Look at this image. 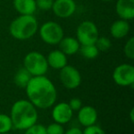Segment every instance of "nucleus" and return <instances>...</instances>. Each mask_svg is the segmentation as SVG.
<instances>
[{
  "label": "nucleus",
  "mask_w": 134,
  "mask_h": 134,
  "mask_svg": "<svg viewBox=\"0 0 134 134\" xmlns=\"http://www.w3.org/2000/svg\"><path fill=\"white\" fill-rule=\"evenodd\" d=\"M25 88L29 100L37 109H49L57 99L55 86L45 75L32 77Z\"/></svg>",
  "instance_id": "nucleus-1"
},
{
  "label": "nucleus",
  "mask_w": 134,
  "mask_h": 134,
  "mask_svg": "<svg viewBox=\"0 0 134 134\" xmlns=\"http://www.w3.org/2000/svg\"><path fill=\"white\" fill-rule=\"evenodd\" d=\"M9 116L12 120L13 127L19 131H25L34 125L39 119L37 108L27 99L17 100L11 107Z\"/></svg>",
  "instance_id": "nucleus-2"
},
{
  "label": "nucleus",
  "mask_w": 134,
  "mask_h": 134,
  "mask_svg": "<svg viewBox=\"0 0 134 134\" xmlns=\"http://www.w3.org/2000/svg\"><path fill=\"white\" fill-rule=\"evenodd\" d=\"M39 29V24L33 15H20L9 25V33L18 40L31 38Z\"/></svg>",
  "instance_id": "nucleus-3"
},
{
  "label": "nucleus",
  "mask_w": 134,
  "mask_h": 134,
  "mask_svg": "<svg viewBox=\"0 0 134 134\" xmlns=\"http://www.w3.org/2000/svg\"><path fill=\"white\" fill-rule=\"evenodd\" d=\"M23 65L32 77L45 75L49 69L46 57L38 51H31L26 55Z\"/></svg>",
  "instance_id": "nucleus-4"
},
{
  "label": "nucleus",
  "mask_w": 134,
  "mask_h": 134,
  "mask_svg": "<svg viewBox=\"0 0 134 134\" xmlns=\"http://www.w3.org/2000/svg\"><path fill=\"white\" fill-rule=\"evenodd\" d=\"M39 33L43 42L49 45H58L64 37L63 27L54 21H48L42 24L39 29Z\"/></svg>",
  "instance_id": "nucleus-5"
},
{
  "label": "nucleus",
  "mask_w": 134,
  "mask_h": 134,
  "mask_svg": "<svg viewBox=\"0 0 134 134\" xmlns=\"http://www.w3.org/2000/svg\"><path fill=\"white\" fill-rule=\"evenodd\" d=\"M98 37V29L93 21L85 20L77 27L76 39L80 45H94Z\"/></svg>",
  "instance_id": "nucleus-6"
},
{
  "label": "nucleus",
  "mask_w": 134,
  "mask_h": 134,
  "mask_svg": "<svg viewBox=\"0 0 134 134\" xmlns=\"http://www.w3.org/2000/svg\"><path fill=\"white\" fill-rule=\"evenodd\" d=\"M112 78L117 85L121 87L133 86L134 67L131 64H120L115 68Z\"/></svg>",
  "instance_id": "nucleus-7"
},
{
  "label": "nucleus",
  "mask_w": 134,
  "mask_h": 134,
  "mask_svg": "<svg viewBox=\"0 0 134 134\" xmlns=\"http://www.w3.org/2000/svg\"><path fill=\"white\" fill-rule=\"evenodd\" d=\"M59 77L63 86L68 90H75L78 88L82 82V77L78 69L68 64L60 69Z\"/></svg>",
  "instance_id": "nucleus-8"
},
{
  "label": "nucleus",
  "mask_w": 134,
  "mask_h": 134,
  "mask_svg": "<svg viewBox=\"0 0 134 134\" xmlns=\"http://www.w3.org/2000/svg\"><path fill=\"white\" fill-rule=\"evenodd\" d=\"M52 10L60 18H68L75 14L76 4L73 0H54Z\"/></svg>",
  "instance_id": "nucleus-9"
},
{
  "label": "nucleus",
  "mask_w": 134,
  "mask_h": 134,
  "mask_svg": "<svg viewBox=\"0 0 134 134\" xmlns=\"http://www.w3.org/2000/svg\"><path fill=\"white\" fill-rule=\"evenodd\" d=\"M73 109L66 102H60L53 107L52 111V117L54 122L60 124H65L71 120L73 117Z\"/></svg>",
  "instance_id": "nucleus-10"
},
{
  "label": "nucleus",
  "mask_w": 134,
  "mask_h": 134,
  "mask_svg": "<svg viewBox=\"0 0 134 134\" xmlns=\"http://www.w3.org/2000/svg\"><path fill=\"white\" fill-rule=\"evenodd\" d=\"M77 120L84 127L94 125L97 121V110L92 106H82L78 110Z\"/></svg>",
  "instance_id": "nucleus-11"
},
{
  "label": "nucleus",
  "mask_w": 134,
  "mask_h": 134,
  "mask_svg": "<svg viewBox=\"0 0 134 134\" xmlns=\"http://www.w3.org/2000/svg\"><path fill=\"white\" fill-rule=\"evenodd\" d=\"M115 9L121 19L130 21L134 18V0H118Z\"/></svg>",
  "instance_id": "nucleus-12"
},
{
  "label": "nucleus",
  "mask_w": 134,
  "mask_h": 134,
  "mask_svg": "<svg viewBox=\"0 0 134 134\" xmlns=\"http://www.w3.org/2000/svg\"><path fill=\"white\" fill-rule=\"evenodd\" d=\"M48 66L54 69H61L67 65V56L60 49H54L46 58Z\"/></svg>",
  "instance_id": "nucleus-13"
},
{
  "label": "nucleus",
  "mask_w": 134,
  "mask_h": 134,
  "mask_svg": "<svg viewBox=\"0 0 134 134\" xmlns=\"http://www.w3.org/2000/svg\"><path fill=\"white\" fill-rule=\"evenodd\" d=\"M109 30H110V35L112 36V37L116 39H121L129 34L131 30V26H130L129 21L120 18L113 22Z\"/></svg>",
  "instance_id": "nucleus-14"
},
{
  "label": "nucleus",
  "mask_w": 134,
  "mask_h": 134,
  "mask_svg": "<svg viewBox=\"0 0 134 134\" xmlns=\"http://www.w3.org/2000/svg\"><path fill=\"white\" fill-rule=\"evenodd\" d=\"M58 45H59V49L66 56L75 55L78 52L80 48V43L75 37H63Z\"/></svg>",
  "instance_id": "nucleus-15"
},
{
  "label": "nucleus",
  "mask_w": 134,
  "mask_h": 134,
  "mask_svg": "<svg viewBox=\"0 0 134 134\" xmlns=\"http://www.w3.org/2000/svg\"><path fill=\"white\" fill-rule=\"evenodd\" d=\"M13 7L19 15H33L37 10L35 0H13Z\"/></svg>",
  "instance_id": "nucleus-16"
},
{
  "label": "nucleus",
  "mask_w": 134,
  "mask_h": 134,
  "mask_svg": "<svg viewBox=\"0 0 134 134\" xmlns=\"http://www.w3.org/2000/svg\"><path fill=\"white\" fill-rule=\"evenodd\" d=\"M31 78H32L31 74L23 67L18 69L16 72V74H15L14 83L18 87H19V88H25Z\"/></svg>",
  "instance_id": "nucleus-17"
},
{
  "label": "nucleus",
  "mask_w": 134,
  "mask_h": 134,
  "mask_svg": "<svg viewBox=\"0 0 134 134\" xmlns=\"http://www.w3.org/2000/svg\"><path fill=\"white\" fill-rule=\"evenodd\" d=\"M78 52L87 59H94L99 55V50L96 45H80Z\"/></svg>",
  "instance_id": "nucleus-18"
},
{
  "label": "nucleus",
  "mask_w": 134,
  "mask_h": 134,
  "mask_svg": "<svg viewBox=\"0 0 134 134\" xmlns=\"http://www.w3.org/2000/svg\"><path fill=\"white\" fill-rule=\"evenodd\" d=\"M13 124L10 116L1 113L0 114V133L9 132L12 130Z\"/></svg>",
  "instance_id": "nucleus-19"
},
{
  "label": "nucleus",
  "mask_w": 134,
  "mask_h": 134,
  "mask_svg": "<svg viewBox=\"0 0 134 134\" xmlns=\"http://www.w3.org/2000/svg\"><path fill=\"white\" fill-rule=\"evenodd\" d=\"M95 45L97 48V49L99 50V52L107 51L111 48V46H112L110 39L107 37H98V38L96 41Z\"/></svg>",
  "instance_id": "nucleus-20"
},
{
  "label": "nucleus",
  "mask_w": 134,
  "mask_h": 134,
  "mask_svg": "<svg viewBox=\"0 0 134 134\" xmlns=\"http://www.w3.org/2000/svg\"><path fill=\"white\" fill-rule=\"evenodd\" d=\"M123 52L126 58L129 59H134V37H130L126 41L123 48Z\"/></svg>",
  "instance_id": "nucleus-21"
},
{
  "label": "nucleus",
  "mask_w": 134,
  "mask_h": 134,
  "mask_svg": "<svg viewBox=\"0 0 134 134\" xmlns=\"http://www.w3.org/2000/svg\"><path fill=\"white\" fill-rule=\"evenodd\" d=\"M24 134H47L46 127H44L41 124L35 123L34 125L26 129Z\"/></svg>",
  "instance_id": "nucleus-22"
},
{
  "label": "nucleus",
  "mask_w": 134,
  "mask_h": 134,
  "mask_svg": "<svg viewBox=\"0 0 134 134\" xmlns=\"http://www.w3.org/2000/svg\"><path fill=\"white\" fill-rule=\"evenodd\" d=\"M46 132L47 134H63L64 130L62 124L53 122L46 128Z\"/></svg>",
  "instance_id": "nucleus-23"
},
{
  "label": "nucleus",
  "mask_w": 134,
  "mask_h": 134,
  "mask_svg": "<svg viewBox=\"0 0 134 134\" xmlns=\"http://www.w3.org/2000/svg\"><path fill=\"white\" fill-rule=\"evenodd\" d=\"M37 8L42 11H49L52 9L54 0H35Z\"/></svg>",
  "instance_id": "nucleus-24"
},
{
  "label": "nucleus",
  "mask_w": 134,
  "mask_h": 134,
  "mask_svg": "<svg viewBox=\"0 0 134 134\" xmlns=\"http://www.w3.org/2000/svg\"><path fill=\"white\" fill-rule=\"evenodd\" d=\"M85 128L86 129L83 131V134H106L105 131L96 124Z\"/></svg>",
  "instance_id": "nucleus-25"
},
{
  "label": "nucleus",
  "mask_w": 134,
  "mask_h": 134,
  "mask_svg": "<svg viewBox=\"0 0 134 134\" xmlns=\"http://www.w3.org/2000/svg\"><path fill=\"white\" fill-rule=\"evenodd\" d=\"M68 104H69L70 108L73 109V111H76V110L78 111L79 109H80V108L82 107L83 103L80 99H78V98H73V99H72L71 100L69 101Z\"/></svg>",
  "instance_id": "nucleus-26"
},
{
  "label": "nucleus",
  "mask_w": 134,
  "mask_h": 134,
  "mask_svg": "<svg viewBox=\"0 0 134 134\" xmlns=\"http://www.w3.org/2000/svg\"><path fill=\"white\" fill-rule=\"evenodd\" d=\"M63 134H83V131L79 128H71L68 131H64Z\"/></svg>",
  "instance_id": "nucleus-27"
},
{
  "label": "nucleus",
  "mask_w": 134,
  "mask_h": 134,
  "mask_svg": "<svg viewBox=\"0 0 134 134\" xmlns=\"http://www.w3.org/2000/svg\"><path fill=\"white\" fill-rule=\"evenodd\" d=\"M130 120H131V121L134 122V109L132 108V109H131V111H130Z\"/></svg>",
  "instance_id": "nucleus-28"
},
{
  "label": "nucleus",
  "mask_w": 134,
  "mask_h": 134,
  "mask_svg": "<svg viewBox=\"0 0 134 134\" xmlns=\"http://www.w3.org/2000/svg\"><path fill=\"white\" fill-rule=\"evenodd\" d=\"M103 2H110V1H113V0H101Z\"/></svg>",
  "instance_id": "nucleus-29"
},
{
  "label": "nucleus",
  "mask_w": 134,
  "mask_h": 134,
  "mask_svg": "<svg viewBox=\"0 0 134 134\" xmlns=\"http://www.w3.org/2000/svg\"><path fill=\"white\" fill-rule=\"evenodd\" d=\"M0 134H11L10 132H6V133H0Z\"/></svg>",
  "instance_id": "nucleus-30"
}]
</instances>
